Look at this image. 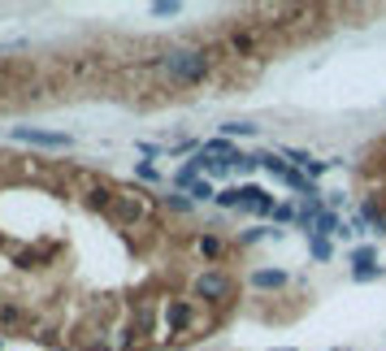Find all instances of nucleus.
Here are the masks:
<instances>
[{"mask_svg": "<svg viewBox=\"0 0 386 351\" xmlns=\"http://www.w3.org/2000/svg\"><path fill=\"white\" fill-rule=\"evenodd\" d=\"M152 66L160 70V78L174 87H200L208 74H213V61H208V48H191V44H178V48H165Z\"/></svg>", "mask_w": 386, "mask_h": 351, "instance_id": "nucleus-1", "label": "nucleus"}, {"mask_svg": "<svg viewBox=\"0 0 386 351\" xmlns=\"http://www.w3.org/2000/svg\"><path fill=\"white\" fill-rule=\"evenodd\" d=\"M191 295L204 299V304H230L235 278L226 269H204V274H196V282H191Z\"/></svg>", "mask_w": 386, "mask_h": 351, "instance_id": "nucleus-2", "label": "nucleus"}, {"mask_svg": "<svg viewBox=\"0 0 386 351\" xmlns=\"http://www.w3.org/2000/svg\"><path fill=\"white\" fill-rule=\"evenodd\" d=\"M226 44H230L235 57H265V35L256 26H248V22H235L226 30Z\"/></svg>", "mask_w": 386, "mask_h": 351, "instance_id": "nucleus-3", "label": "nucleus"}, {"mask_svg": "<svg viewBox=\"0 0 386 351\" xmlns=\"http://www.w3.org/2000/svg\"><path fill=\"white\" fill-rule=\"evenodd\" d=\"M18 143H35V148H74V139L66 131H35V126H13L9 131Z\"/></svg>", "mask_w": 386, "mask_h": 351, "instance_id": "nucleus-4", "label": "nucleus"}, {"mask_svg": "<svg viewBox=\"0 0 386 351\" xmlns=\"http://www.w3.org/2000/svg\"><path fill=\"white\" fill-rule=\"evenodd\" d=\"M191 325H196V304H191V299H169L165 304V330L174 339H187Z\"/></svg>", "mask_w": 386, "mask_h": 351, "instance_id": "nucleus-5", "label": "nucleus"}, {"mask_svg": "<svg viewBox=\"0 0 386 351\" xmlns=\"http://www.w3.org/2000/svg\"><path fill=\"white\" fill-rule=\"evenodd\" d=\"M109 217H113L118 226H135V221L143 217V200H139V191H135V196H113V209H109Z\"/></svg>", "mask_w": 386, "mask_h": 351, "instance_id": "nucleus-6", "label": "nucleus"}, {"mask_svg": "<svg viewBox=\"0 0 386 351\" xmlns=\"http://www.w3.org/2000/svg\"><path fill=\"white\" fill-rule=\"evenodd\" d=\"M256 291H282L286 282H291V274L286 269H278V265H261V269H252V278H248Z\"/></svg>", "mask_w": 386, "mask_h": 351, "instance_id": "nucleus-7", "label": "nucleus"}, {"mask_svg": "<svg viewBox=\"0 0 386 351\" xmlns=\"http://www.w3.org/2000/svg\"><path fill=\"white\" fill-rule=\"evenodd\" d=\"M304 18H313L309 5H273L265 26H278V30H282V26H295V22H304Z\"/></svg>", "mask_w": 386, "mask_h": 351, "instance_id": "nucleus-8", "label": "nucleus"}, {"mask_svg": "<svg viewBox=\"0 0 386 351\" xmlns=\"http://www.w3.org/2000/svg\"><path fill=\"white\" fill-rule=\"evenodd\" d=\"M196 252H200L208 265H217L221 256H226V238H221V234H200V238H196Z\"/></svg>", "mask_w": 386, "mask_h": 351, "instance_id": "nucleus-9", "label": "nucleus"}, {"mask_svg": "<svg viewBox=\"0 0 386 351\" xmlns=\"http://www.w3.org/2000/svg\"><path fill=\"white\" fill-rule=\"evenodd\" d=\"M204 156H213V161H235V156H239V148H235V143L230 139H204V148H200Z\"/></svg>", "mask_w": 386, "mask_h": 351, "instance_id": "nucleus-10", "label": "nucleus"}, {"mask_svg": "<svg viewBox=\"0 0 386 351\" xmlns=\"http://www.w3.org/2000/svg\"><path fill=\"white\" fill-rule=\"evenodd\" d=\"M0 325H5V330L26 325V308H22V304H13V299H0Z\"/></svg>", "mask_w": 386, "mask_h": 351, "instance_id": "nucleus-11", "label": "nucleus"}, {"mask_svg": "<svg viewBox=\"0 0 386 351\" xmlns=\"http://www.w3.org/2000/svg\"><path fill=\"white\" fill-rule=\"evenodd\" d=\"M252 135H261V126L256 122H221V139H252Z\"/></svg>", "mask_w": 386, "mask_h": 351, "instance_id": "nucleus-12", "label": "nucleus"}, {"mask_svg": "<svg viewBox=\"0 0 386 351\" xmlns=\"http://www.w3.org/2000/svg\"><path fill=\"white\" fill-rule=\"evenodd\" d=\"M343 226H347V221H343L339 213H330V209H326V213L317 217V226H313V234H321V238H330V234H334V238H339V230H343Z\"/></svg>", "mask_w": 386, "mask_h": 351, "instance_id": "nucleus-13", "label": "nucleus"}, {"mask_svg": "<svg viewBox=\"0 0 386 351\" xmlns=\"http://www.w3.org/2000/svg\"><path fill=\"white\" fill-rule=\"evenodd\" d=\"M356 217L365 221V230H369V226H374L378 234H386V213L378 209V204H374V200H369V204H360V213H356Z\"/></svg>", "mask_w": 386, "mask_h": 351, "instance_id": "nucleus-14", "label": "nucleus"}, {"mask_svg": "<svg viewBox=\"0 0 386 351\" xmlns=\"http://www.w3.org/2000/svg\"><path fill=\"white\" fill-rule=\"evenodd\" d=\"M309 256H313L317 265H326V260L334 256V243H330V238H321V234H309Z\"/></svg>", "mask_w": 386, "mask_h": 351, "instance_id": "nucleus-15", "label": "nucleus"}, {"mask_svg": "<svg viewBox=\"0 0 386 351\" xmlns=\"http://www.w3.org/2000/svg\"><path fill=\"white\" fill-rule=\"evenodd\" d=\"M347 265H351V269L378 265V247H369V243H365V247H351V252H347Z\"/></svg>", "mask_w": 386, "mask_h": 351, "instance_id": "nucleus-16", "label": "nucleus"}, {"mask_svg": "<svg viewBox=\"0 0 386 351\" xmlns=\"http://www.w3.org/2000/svg\"><path fill=\"white\" fill-rule=\"evenodd\" d=\"M87 209H113V191H109V187H91L87 191Z\"/></svg>", "mask_w": 386, "mask_h": 351, "instance_id": "nucleus-17", "label": "nucleus"}, {"mask_svg": "<svg viewBox=\"0 0 386 351\" xmlns=\"http://www.w3.org/2000/svg\"><path fill=\"white\" fill-rule=\"evenodd\" d=\"M165 209H169V213H191V209H196V200L183 196V191H169V196H165Z\"/></svg>", "mask_w": 386, "mask_h": 351, "instance_id": "nucleus-18", "label": "nucleus"}, {"mask_svg": "<svg viewBox=\"0 0 386 351\" xmlns=\"http://www.w3.org/2000/svg\"><path fill=\"white\" fill-rule=\"evenodd\" d=\"M187 196H191V200H196V204H208V200H217V187H213V182H208V178H200L196 187H191V191H187Z\"/></svg>", "mask_w": 386, "mask_h": 351, "instance_id": "nucleus-19", "label": "nucleus"}, {"mask_svg": "<svg viewBox=\"0 0 386 351\" xmlns=\"http://www.w3.org/2000/svg\"><path fill=\"white\" fill-rule=\"evenodd\" d=\"M386 269L382 265H365V269H351V282H382Z\"/></svg>", "mask_w": 386, "mask_h": 351, "instance_id": "nucleus-20", "label": "nucleus"}, {"mask_svg": "<svg viewBox=\"0 0 386 351\" xmlns=\"http://www.w3.org/2000/svg\"><path fill=\"white\" fill-rule=\"evenodd\" d=\"M278 152H282V161H291L295 169H309L313 165V156L304 152V148H278Z\"/></svg>", "mask_w": 386, "mask_h": 351, "instance_id": "nucleus-21", "label": "nucleus"}, {"mask_svg": "<svg viewBox=\"0 0 386 351\" xmlns=\"http://www.w3.org/2000/svg\"><path fill=\"white\" fill-rule=\"evenodd\" d=\"M278 196H269V191H265V196L261 200H256V209H252V217H273V213H278Z\"/></svg>", "mask_w": 386, "mask_h": 351, "instance_id": "nucleus-22", "label": "nucleus"}, {"mask_svg": "<svg viewBox=\"0 0 386 351\" xmlns=\"http://www.w3.org/2000/svg\"><path fill=\"white\" fill-rule=\"evenodd\" d=\"M178 13H183L178 0H156L152 5V18H178Z\"/></svg>", "mask_w": 386, "mask_h": 351, "instance_id": "nucleus-23", "label": "nucleus"}, {"mask_svg": "<svg viewBox=\"0 0 386 351\" xmlns=\"http://www.w3.org/2000/svg\"><path fill=\"white\" fill-rule=\"evenodd\" d=\"M235 173V161H213V156H208V178H230Z\"/></svg>", "mask_w": 386, "mask_h": 351, "instance_id": "nucleus-24", "label": "nucleus"}, {"mask_svg": "<svg viewBox=\"0 0 386 351\" xmlns=\"http://www.w3.org/2000/svg\"><path fill=\"white\" fill-rule=\"evenodd\" d=\"M217 204H221V209H239V187H221L217 191Z\"/></svg>", "mask_w": 386, "mask_h": 351, "instance_id": "nucleus-25", "label": "nucleus"}, {"mask_svg": "<svg viewBox=\"0 0 386 351\" xmlns=\"http://www.w3.org/2000/svg\"><path fill=\"white\" fill-rule=\"evenodd\" d=\"M200 148H204V143H196V139H178L169 148V156H187V152H200Z\"/></svg>", "mask_w": 386, "mask_h": 351, "instance_id": "nucleus-26", "label": "nucleus"}, {"mask_svg": "<svg viewBox=\"0 0 386 351\" xmlns=\"http://www.w3.org/2000/svg\"><path fill=\"white\" fill-rule=\"evenodd\" d=\"M135 173H139L143 182H156V178H160V173H156V165H152V161H139V165H135Z\"/></svg>", "mask_w": 386, "mask_h": 351, "instance_id": "nucleus-27", "label": "nucleus"}, {"mask_svg": "<svg viewBox=\"0 0 386 351\" xmlns=\"http://www.w3.org/2000/svg\"><path fill=\"white\" fill-rule=\"evenodd\" d=\"M273 230H261V226H256V230H248L243 238H239V243H243V247H252V243H261V238H269Z\"/></svg>", "mask_w": 386, "mask_h": 351, "instance_id": "nucleus-28", "label": "nucleus"}, {"mask_svg": "<svg viewBox=\"0 0 386 351\" xmlns=\"http://www.w3.org/2000/svg\"><path fill=\"white\" fill-rule=\"evenodd\" d=\"M5 87H9V70L0 66V95H5Z\"/></svg>", "mask_w": 386, "mask_h": 351, "instance_id": "nucleus-29", "label": "nucleus"}, {"mask_svg": "<svg viewBox=\"0 0 386 351\" xmlns=\"http://www.w3.org/2000/svg\"><path fill=\"white\" fill-rule=\"evenodd\" d=\"M273 351H295V347H273Z\"/></svg>", "mask_w": 386, "mask_h": 351, "instance_id": "nucleus-30", "label": "nucleus"}, {"mask_svg": "<svg viewBox=\"0 0 386 351\" xmlns=\"http://www.w3.org/2000/svg\"><path fill=\"white\" fill-rule=\"evenodd\" d=\"M57 351H70V347H57Z\"/></svg>", "mask_w": 386, "mask_h": 351, "instance_id": "nucleus-31", "label": "nucleus"}, {"mask_svg": "<svg viewBox=\"0 0 386 351\" xmlns=\"http://www.w3.org/2000/svg\"><path fill=\"white\" fill-rule=\"evenodd\" d=\"M0 351H5V343H0Z\"/></svg>", "mask_w": 386, "mask_h": 351, "instance_id": "nucleus-32", "label": "nucleus"}]
</instances>
